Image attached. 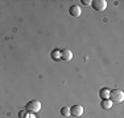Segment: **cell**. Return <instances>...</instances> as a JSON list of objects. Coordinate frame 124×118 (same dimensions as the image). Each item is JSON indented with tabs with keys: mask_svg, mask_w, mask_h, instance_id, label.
<instances>
[{
	"mask_svg": "<svg viewBox=\"0 0 124 118\" xmlns=\"http://www.w3.org/2000/svg\"><path fill=\"white\" fill-rule=\"evenodd\" d=\"M108 98H110V101L112 102V104H114V102L115 104H119V102H122L124 100V93L119 89H112V91H110Z\"/></svg>",
	"mask_w": 124,
	"mask_h": 118,
	"instance_id": "obj_1",
	"label": "cell"
},
{
	"mask_svg": "<svg viewBox=\"0 0 124 118\" xmlns=\"http://www.w3.org/2000/svg\"><path fill=\"white\" fill-rule=\"evenodd\" d=\"M99 96L102 100L108 98V96H110V89H108V88H102V89L99 91Z\"/></svg>",
	"mask_w": 124,
	"mask_h": 118,
	"instance_id": "obj_7",
	"label": "cell"
},
{
	"mask_svg": "<svg viewBox=\"0 0 124 118\" xmlns=\"http://www.w3.org/2000/svg\"><path fill=\"white\" fill-rule=\"evenodd\" d=\"M83 106L81 105H74L70 108V116H74V117H81L83 114Z\"/></svg>",
	"mask_w": 124,
	"mask_h": 118,
	"instance_id": "obj_4",
	"label": "cell"
},
{
	"mask_svg": "<svg viewBox=\"0 0 124 118\" xmlns=\"http://www.w3.org/2000/svg\"><path fill=\"white\" fill-rule=\"evenodd\" d=\"M61 114H62L63 117H69V116H70V108L63 106V108L61 109Z\"/></svg>",
	"mask_w": 124,
	"mask_h": 118,
	"instance_id": "obj_9",
	"label": "cell"
},
{
	"mask_svg": "<svg viewBox=\"0 0 124 118\" xmlns=\"http://www.w3.org/2000/svg\"><path fill=\"white\" fill-rule=\"evenodd\" d=\"M71 58H73V52L70 51L69 49H63V50L61 51V59L69 62V60H71Z\"/></svg>",
	"mask_w": 124,
	"mask_h": 118,
	"instance_id": "obj_6",
	"label": "cell"
},
{
	"mask_svg": "<svg viewBox=\"0 0 124 118\" xmlns=\"http://www.w3.org/2000/svg\"><path fill=\"white\" fill-rule=\"evenodd\" d=\"M100 105H102L103 109H110L111 106H112V102L110 101V98H106V100H102Z\"/></svg>",
	"mask_w": 124,
	"mask_h": 118,
	"instance_id": "obj_8",
	"label": "cell"
},
{
	"mask_svg": "<svg viewBox=\"0 0 124 118\" xmlns=\"http://www.w3.org/2000/svg\"><path fill=\"white\" fill-rule=\"evenodd\" d=\"M41 108H42V106H41V102L38 101V100H32V101H29L25 106L26 111H32V113H36V111H38Z\"/></svg>",
	"mask_w": 124,
	"mask_h": 118,
	"instance_id": "obj_2",
	"label": "cell"
},
{
	"mask_svg": "<svg viewBox=\"0 0 124 118\" xmlns=\"http://www.w3.org/2000/svg\"><path fill=\"white\" fill-rule=\"evenodd\" d=\"M69 13H70V16H73V17H79L82 13V11L78 5H71V7L69 8Z\"/></svg>",
	"mask_w": 124,
	"mask_h": 118,
	"instance_id": "obj_5",
	"label": "cell"
},
{
	"mask_svg": "<svg viewBox=\"0 0 124 118\" xmlns=\"http://www.w3.org/2000/svg\"><path fill=\"white\" fill-rule=\"evenodd\" d=\"M81 3L83 5H91V3H93V1H91V0H82Z\"/></svg>",
	"mask_w": 124,
	"mask_h": 118,
	"instance_id": "obj_10",
	"label": "cell"
},
{
	"mask_svg": "<svg viewBox=\"0 0 124 118\" xmlns=\"http://www.w3.org/2000/svg\"><path fill=\"white\" fill-rule=\"evenodd\" d=\"M91 5H93V8L95 11L103 12L107 8V1H106V0H94V1L91 3Z\"/></svg>",
	"mask_w": 124,
	"mask_h": 118,
	"instance_id": "obj_3",
	"label": "cell"
}]
</instances>
